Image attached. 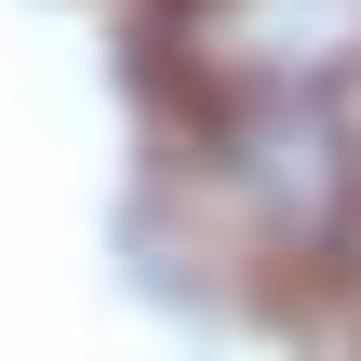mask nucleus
<instances>
[{"label":"nucleus","instance_id":"3","mask_svg":"<svg viewBox=\"0 0 361 361\" xmlns=\"http://www.w3.org/2000/svg\"><path fill=\"white\" fill-rule=\"evenodd\" d=\"M335 308H348V335H361V268H348V295H335Z\"/></svg>","mask_w":361,"mask_h":361},{"label":"nucleus","instance_id":"1","mask_svg":"<svg viewBox=\"0 0 361 361\" xmlns=\"http://www.w3.org/2000/svg\"><path fill=\"white\" fill-rule=\"evenodd\" d=\"M174 188L201 214V255L268 295H348L361 268V94L308 107H188Z\"/></svg>","mask_w":361,"mask_h":361},{"label":"nucleus","instance_id":"2","mask_svg":"<svg viewBox=\"0 0 361 361\" xmlns=\"http://www.w3.org/2000/svg\"><path fill=\"white\" fill-rule=\"evenodd\" d=\"M147 54L188 107H308L361 94V0H161Z\"/></svg>","mask_w":361,"mask_h":361}]
</instances>
